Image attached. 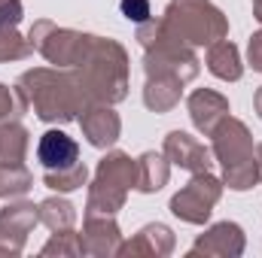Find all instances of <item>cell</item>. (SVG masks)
Here are the masks:
<instances>
[{
  "label": "cell",
  "mask_w": 262,
  "mask_h": 258,
  "mask_svg": "<svg viewBox=\"0 0 262 258\" xmlns=\"http://www.w3.org/2000/svg\"><path fill=\"white\" fill-rule=\"evenodd\" d=\"M76 158V143L67 137V134H58V131H49L40 143V161L46 167H67L70 161Z\"/></svg>",
  "instance_id": "1"
},
{
  "label": "cell",
  "mask_w": 262,
  "mask_h": 258,
  "mask_svg": "<svg viewBox=\"0 0 262 258\" xmlns=\"http://www.w3.org/2000/svg\"><path fill=\"white\" fill-rule=\"evenodd\" d=\"M122 12L134 18V21H143L146 15H149V9H146V0H122Z\"/></svg>",
  "instance_id": "2"
},
{
  "label": "cell",
  "mask_w": 262,
  "mask_h": 258,
  "mask_svg": "<svg viewBox=\"0 0 262 258\" xmlns=\"http://www.w3.org/2000/svg\"><path fill=\"white\" fill-rule=\"evenodd\" d=\"M250 55H253V64L262 70V40H259V37H256V43L250 46Z\"/></svg>",
  "instance_id": "3"
}]
</instances>
